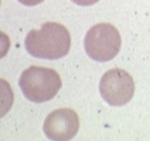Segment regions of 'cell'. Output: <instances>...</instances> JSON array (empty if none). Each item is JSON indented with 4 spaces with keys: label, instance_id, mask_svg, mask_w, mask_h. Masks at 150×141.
Masks as SVG:
<instances>
[{
    "label": "cell",
    "instance_id": "6da1fadb",
    "mask_svg": "<svg viewBox=\"0 0 150 141\" xmlns=\"http://www.w3.org/2000/svg\"><path fill=\"white\" fill-rule=\"evenodd\" d=\"M25 49L36 59L57 60L71 49L69 31L59 23H44L39 29H31L24 40Z\"/></svg>",
    "mask_w": 150,
    "mask_h": 141
},
{
    "label": "cell",
    "instance_id": "7a4b0ae2",
    "mask_svg": "<svg viewBox=\"0 0 150 141\" xmlns=\"http://www.w3.org/2000/svg\"><path fill=\"white\" fill-rule=\"evenodd\" d=\"M19 85L29 101L45 103L59 93L61 88V77L54 69L32 65L23 70L19 79Z\"/></svg>",
    "mask_w": 150,
    "mask_h": 141
},
{
    "label": "cell",
    "instance_id": "3957f363",
    "mask_svg": "<svg viewBox=\"0 0 150 141\" xmlns=\"http://www.w3.org/2000/svg\"><path fill=\"white\" fill-rule=\"evenodd\" d=\"M85 52L94 61H110L121 48V35L118 29L109 23L93 26L85 35Z\"/></svg>",
    "mask_w": 150,
    "mask_h": 141
},
{
    "label": "cell",
    "instance_id": "277c9868",
    "mask_svg": "<svg viewBox=\"0 0 150 141\" xmlns=\"http://www.w3.org/2000/svg\"><path fill=\"white\" fill-rule=\"evenodd\" d=\"M100 95L105 103L113 107L127 104L134 95V80L132 75L120 68L109 69L100 80Z\"/></svg>",
    "mask_w": 150,
    "mask_h": 141
},
{
    "label": "cell",
    "instance_id": "5b68a950",
    "mask_svg": "<svg viewBox=\"0 0 150 141\" xmlns=\"http://www.w3.org/2000/svg\"><path fill=\"white\" fill-rule=\"evenodd\" d=\"M80 120L77 113L69 108L51 112L42 124L44 135L53 141H68L77 135Z\"/></svg>",
    "mask_w": 150,
    "mask_h": 141
},
{
    "label": "cell",
    "instance_id": "8992f818",
    "mask_svg": "<svg viewBox=\"0 0 150 141\" xmlns=\"http://www.w3.org/2000/svg\"><path fill=\"white\" fill-rule=\"evenodd\" d=\"M74 4L77 6H82V7H88V6H93L96 4L98 0H72Z\"/></svg>",
    "mask_w": 150,
    "mask_h": 141
},
{
    "label": "cell",
    "instance_id": "52a82bcc",
    "mask_svg": "<svg viewBox=\"0 0 150 141\" xmlns=\"http://www.w3.org/2000/svg\"><path fill=\"white\" fill-rule=\"evenodd\" d=\"M19 3H21L23 6H27V7H32V6H37V4L42 3L44 0H17Z\"/></svg>",
    "mask_w": 150,
    "mask_h": 141
}]
</instances>
